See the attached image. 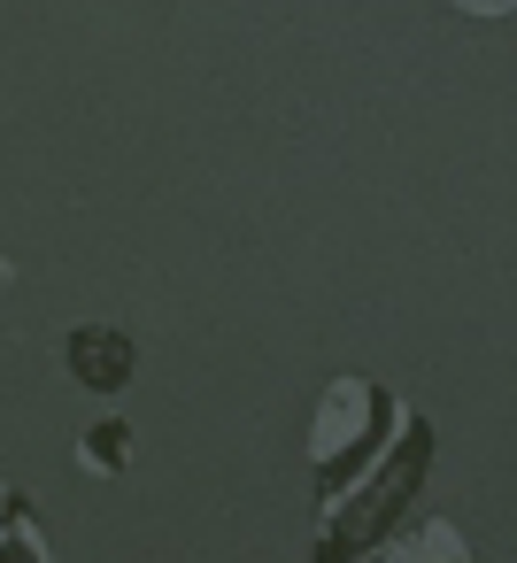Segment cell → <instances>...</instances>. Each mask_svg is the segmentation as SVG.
<instances>
[{"label": "cell", "instance_id": "cell-1", "mask_svg": "<svg viewBox=\"0 0 517 563\" xmlns=\"http://www.w3.org/2000/svg\"><path fill=\"white\" fill-rule=\"evenodd\" d=\"M409 432V409L386 378H363V371H340L317 409H309V478H317V517L363 478L386 463V448Z\"/></svg>", "mask_w": 517, "mask_h": 563}, {"label": "cell", "instance_id": "cell-2", "mask_svg": "<svg viewBox=\"0 0 517 563\" xmlns=\"http://www.w3.org/2000/svg\"><path fill=\"white\" fill-rule=\"evenodd\" d=\"M425 471H432V424H417L409 417V432L386 448V463L378 471H363L324 517H317V555H378V540L417 509V486H425Z\"/></svg>", "mask_w": 517, "mask_h": 563}, {"label": "cell", "instance_id": "cell-3", "mask_svg": "<svg viewBox=\"0 0 517 563\" xmlns=\"http://www.w3.org/2000/svg\"><path fill=\"white\" fill-rule=\"evenodd\" d=\"M63 363H70V378H78L86 394H124L140 347H132V332H117V324L94 317V324H70V332H63Z\"/></svg>", "mask_w": 517, "mask_h": 563}, {"label": "cell", "instance_id": "cell-4", "mask_svg": "<svg viewBox=\"0 0 517 563\" xmlns=\"http://www.w3.org/2000/svg\"><path fill=\"white\" fill-rule=\"evenodd\" d=\"M0 555H16V563H47L55 555L47 525H40V509H32V494L16 478H0Z\"/></svg>", "mask_w": 517, "mask_h": 563}, {"label": "cell", "instance_id": "cell-5", "mask_svg": "<svg viewBox=\"0 0 517 563\" xmlns=\"http://www.w3.org/2000/svg\"><path fill=\"white\" fill-rule=\"evenodd\" d=\"M378 555H440V563H455V555H471V540L455 532V525H440V517H402L386 540H378Z\"/></svg>", "mask_w": 517, "mask_h": 563}, {"label": "cell", "instance_id": "cell-6", "mask_svg": "<svg viewBox=\"0 0 517 563\" xmlns=\"http://www.w3.org/2000/svg\"><path fill=\"white\" fill-rule=\"evenodd\" d=\"M78 463H86L94 478H117V471L132 463V424H124V417H94V424L78 432Z\"/></svg>", "mask_w": 517, "mask_h": 563}, {"label": "cell", "instance_id": "cell-7", "mask_svg": "<svg viewBox=\"0 0 517 563\" xmlns=\"http://www.w3.org/2000/svg\"><path fill=\"white\" fill-rule=\"evenodd\" d=\"M455 9H463V16H509L517 0H455Z\"/></svg>", "mask_w": 517, "mask_h": 563}]
</instances>
